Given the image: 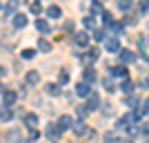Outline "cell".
<instances>
[{"instance_id": "1", "label": "cell", "mask_w": 149, "mask_h": 143, "mask_svg": "<svg viewBox=\"0 0 149 143\" xmlns=\"http://www.w3.org/2000/svg\"><path fill=\"white\" fill-rule=\"evenodd\" d=\"M45 137L49 139V141L58 143V141H60V137H62V132L58 130V125H56V123H49V125H45Z\"/></svg>"}, {"instance_id": "2", "label": "cell", "mask_w": 149, "mask_h": 143, "mask_svg": "<svg viewBox=\"0 0 149 143\" xmlns=\"http://www.w3.org/2000/svg\"><path fill=\"white\" fill-rule=\"evenodd\" d=\"M105 47H107L109 54H118V51H120V40L116 36H113V38H107V40H105Z\"/></svg>"}, {"instance_id": "3", "label": "cell", "mask_w": 149, "mask_h": 143, "mask_svg": "<svg viewBox=\"0 0 149 143\" xmlns=\"http://www.w3.org/2000/svg\"><path fill=\"white\" fill-rule=\"evenodd\" d=\"M58 130H60V132H65V130H69V128H71V125H74V118H71V116H69V114H62V116L60 118H58Z\"/></svg>"}, {"instance_id": "4", "label": "cell", "mask_w": 149, "mask_h": 143, "mask_svg": "<svg viewBox=\"0 0 149 143\" xmlns=\"http://www.w3.org/2000/svg\"><path fill=\"white\" fill-rule=\"evenodd\" d=\"M76 94L80 96V99H87L89 94H91V87H89V83H76Z\"/></svg>"}, {"instance_id": "5", "label": "cell", "mask_w": 149, "mask_h": 143, "mask_svg": "<svg viewBox=\"0 0 149 143\" xmlns=\"http://www.w3.org/2000/svg\"><path fill=\"white\" fill-rule=\"evenodd\" d=\"M45 92L49 94V96H60L62 94V85L60 83H47V85H45Z\"/></svg>"}, {"instance_id": "6", "label": "cell", "mask_w": 149, "mask_h": 143, "mask_svg": "<svg viewBox=\"0 0 149 143\" xmlns=\"http://www.w3.org/2000/svg\"><path fill=\"white\" fill-rule=\"evenodd\" d=\"M25 83L27 85H38V83H40V74H38L36 69H29L25 74Z\"/></svg>"}, {"instance_id": "7", "label": "cell", "mask_w": 149, "mask_h": 143, "mask_svg": "<svg viewBox=\"0 0 149 143\" xmlns=\"http://www.w3.org/2000/svg\"><path fill=\"white\" fill-rule=\"evenodd\" d=\"M11 23H13L16 29H22V27H27V16H25V13H13Z\"/></svg>"}, {"instance_id": "8", "label": "cell", "mask_w": 149, "mask_h": 143, "mask_svg": "<svg viewBox=\"0 0 149 143\" xmlns=\"http://www.w3.org/2000/svg\"><path fill=\"white\" fill-rule=\"evenodd\" d=\"M2 101H5V105H7V107H11L13 103L18 101V94L13 92V89H7V92L2 94Z\"/></svg>"}, {"instance_id": "9", "label": "cell", "mask_w": 149, "mask_h": 143, "mask_svg": "<svg viewBox=\"0 0 149 143\" xmlns=\"http://www.w3.org/2000/svg\"><path fill=\"white\" fill-rule=\"evenodd\" d=\"M87 99H89V103H87V110H89V112H93V110H98V107H100V96H98V94L91 92Z\"/></svg>"}, {"instance_id": "10", "label": "cell", "mask_w": 149, "mask_h": 143, "mask_svg": "<svg viewBox=\"0 0 149 143\" xmlns=\"http://www.w3.org/2000/svg\"><path fill=\"white\" fill-rule=\"evenodd\" d=\"M22 121H25V125H27V128H31V130H36V128H38V116H36L33 112L25 114V118H22Z\"/></svg>"}, {"instance_id": "11", "label": "cell", "mask_w": 149, "mask_h": 143, "mask_svg": "<svg viewBox=\"0 0 149 143\" xmlns=\"http://www.w3.org/2000/svg\"><path fill=\"white\" fill-rule=\"evenodd\" d=\"M118 56H120V61H123V63H134V61H136V54H134L131 49H120Z\"/></svg>"}, {"instance_id": "12", "label": "cell", "mask_w": 149, "mask_h": 143, "mask_svg": "<svg viewBox=\"0 0 149 143\" xmlns=\"http://www.w3.org/2000/svg\"><path fill=\"white\" fill-rule=\"evenodd\" d=\"M71 128H74V134H76V137H85V134H89L87 125L82 123V121H78V123H74V125H71Z\"/></svg>"}, {"instance_id": "13", "label": "cell", "mask_w": 149, "mask_h": 143, "mask_svg": "<svg viewBox=\"0 0 149 143\" xmlns=\"http://www.w3.org/2000/svg\"><path fill=\"white\" fill-rule=\"evenodd\" d=\"M62 16V9L58 5H49L47 7V18H60Z\"/></svg>"}, {"instance_id": "14", "label": "cell", "mask_w": 149, "mask_h": 143, "mask_svg": "<svg viewBox=\"0 0 149 143\" xmlns=\"http://www.w3.org/2000/svg\"><path fill=\"white\" fill-rule=\"evenodd\" d=\"M36 29L40 31V34H49V31H51V27H49V23H47V20L38 18V20H36Z\"/></svg>"}, {"instance_id": "15", "label": "cell", "mask_w": 149, "mask_h": 143, "mask_svg": "<svg viewBox=\"0 0 149 143\" xmlns=\"http://www.w3.org/2000/svg\"><path fill=\"white\" fill-rule=\"evenodd\" d=\"M96 58H98V51H87V54H82V56H80V61L85 63V65H91Z\"/></svg>"}, {"instance_id": "16", "label": "cell", "mask_w": 149, "mask_h": 143, "mask_svg": "<svg viewBox=\"0 0 149 143\" xmlns=\"http://www.w3.org/2000/svg\"><path fill=\"white\" fill-rule=\"evenodd\" d=\"M105 143H125L116 132H105Z\"/></svg>"}, {"instance_id": "17", "label": "cell", "mask_w": 149, "mask_h": 143, "mask_svg": "<svg viewBox=\"0 0 149 143\" xmlns=\"http://www.w3.org/2000/svg\"><path fill=\"white\" fill-rule=\"evenodd\" d=\"M87 43H89V34H87V31H80V34H76V45L85 47Z\"/></svg>"}, {"instance_id": "18", "label": "cell", "mask_w": 149, "mask_h": 143, "mask_svg": "<svg viewBox=\"0 0 149 143\" xmlns=\"http://www.w3.org/2000/svg\"><path fill=\"white\" fill-rule=\"evenodd\" d=\"M11 118H13V112H11V110H9V107H0V121H5V123H7V121H11Z\"/></svg>"}, {"instance_id": "19", "label": "cell", "mask_w": 149, "mask_h": 143, "mask_svg": "<svg viewBox=\"0 0 149 143\" xmlns=\"http://www.w3.org/2000/svg\"><path fill=\"white\" fill-rule=\"evenodd\" d=\"M111 74H113V76H118V78H127V67H125V65L111 67Z\"/></svg>"}, {"instance_id": "20", "label": "cell", "mask_w": 149, "mask_h": 143, "mask_svg": "<svg viewBox=\"0 0 149 143\" xmlns=\"http://www.w3.org/2000/svg\"><path fill=\"white\" fill-rule=\"evenodd\" d=\"M38 49L40 51H51V43L45 40V38H40V40H38Z\"/></svg>"}, {"instance_id": "21", "label": "cell", "mask_w": 149, "mask_h": 143, "mask_svg": "<svg viewBox=\"0 0 149 143\" xmlns=\"http://www.w3.org/2000/svg\"><path fill=\"white\" fill-rule=\"evenodd\" d=\"M93 81H96V72L91 67H87L85 69V83H93Z\"/></svg>"}, {"instance_id": "22", "label": "cell", "mask_w": 149, "mask_h": 143, "mask_svg": "<svg viewBox=\"0 0 149 143\" xmlns=\"http://www.w3.org/2000/svg\"><path fill=\"white\" fill-rule=\"evenodd\" d=\"M16 7H18V0H11V2H9V5L5 7L7 16H13V13H16Z\"/></svg>"}, {"instance_id": "23", "label": "cell", "mask_w": 149, "mask_h": 143, "mask_svg": "<svg viewBox=\"0 0 149 143\" xmlns=\"http://www.w3.org/2000/svg\"><path fill=\"white\" fill-rule=\"evenodd\" d=\"M120 89H123V92H134V83H131L129 78H125V81H123V87H120Z\"/></svg>"}, {"instance_id": "24", "label": "cell", "mask_w": 149, "mask_h": 143, "mask_svg": "<svg viewBox=\"0 0 149 143\" xmlns=\"http://www.w3.org/2000/svg\"><path fill=\"white\" fill-rule=\"evenodd\" d=\"M116 5H118V9H123V11H127V9H129V7H131V0H118Z\"/></svg>"}, {"instance_id": "25", "label": "cell", "mask_w": 149, "mask_h": 143, "mask_svg": "<svg viewBox=\"0 0 149 143\" xmlns=\"http://www.w3.org/2000/svg\"><path fill=\"white\" fill-rule=\"evenodd\" d=\"M58 83H60V85H67L69 83V74L67 72H60V74H58Z\"/></svg>"}, {"instance_id": "26", "label": "cell", "mask_w": 149, "mask_h": 143, "mask_svg": "<svg viewBox=\"0 0 149 143\" xmlns=\"http://www.w3.org/2000/svg\"><path fill=\"white\" fill-rule=\"evenodd\" d=\"M93 40H98V43H100V40H105V29H96V31H93Z\"/></svg>"}, {"instance_id": "27", "label": "cell", "mask_w": 149, "mask_h": 143, "mask_svg": "<svg viewBox=\"0 0 149 143\" xmlns=\"http://www.w3.org/2000/svg\"><path fill=\"white\" fill-rule=\"evenodd\" d=\"M102 85H105L107 89H109V92H116V85H113V81H111V78H105V81H102Z\"/></svg>"}, {"instance_id": "28", "label": "cell", "mask_w": 149, "mask_h": 143, "mask_svg": "<svg viewBox=\"0 0 149 143\" xmlns=\"http://www.w3.org/2000/svg\"><path fill=\"white\" fill-rule=\"evenodd\" d=\"M29 9H31V13H40V9H42V5H40V2H38V0H36V2H31V7H29Z\"/></svg>"}, {"instance_id": "29", "label": "cell", "mask_w": 149, "mask_h": 143, "mask_svg": "<svg viewBox=\"0 0 149 143\" xmlns=\"http://www.w3.org/2000/svg\"><path fill=\"white\" fill-rule=\"evenodd\" d=\"M76 112H78V116H80V118H85V116L89 114V110H87V105H80L78 110H76Z\"/></svg>"}, {"instance_id": "30", "label": "cell", "mask_w": 149, "mask_h": 143, "mask_svg": "<svg viewBox=\"0 0 149 143\" xmlns=\"http://www.w3.org/2000/svg\"><path fill=\"white\" fill-rule=\"evenodd\" d=\"M33 56H36V49H22V58L29 61V58H33Z\"/></svg>"}, {"instance_id": "31", "label": "cell", "mask_w": 149, "mask_h": 143, "mask_svg": "<svg viewBox=\"0 0 149 143\" xmlns=\"http://www.w3.org/2000/svg\"><path fill=\"white\" fill-rule=\"evenodd\" d=\"M102 23H105L107 27H109V25L113 23V20H111V13H109V11H105V13H102Z\"/></svg>"}, {"instance_id": "32", "label": "cell", "mask_w": 149, "mask_h": 143, "mask_svg": "<svg viewBox=\"0 0 149 143\" xmlns=\"http://www.w3.org/2000/svg\"><path fill=\"white\" fill-rule=\"evenodd\" d=\"M82 23H85V27H96V20H93V16H87Z\"/></svg>"}, {"instance_id": "33", "label": "cell", "mask_w": 149, "mask_h": 143, "mask_svg": "<svg viewBox=\"0 0 149 143\" xmlns=\"http://www.w3.org/2000/svg\"><path fill=\"white\" fill-rule=\"evenodd\" d=\"M138 112H140V114H149V99H147V101L143 103V107H140Z\"/></svg>"}, {"instance_id": "34", "label": "cell", "mask_w": 149, "mask_h": 143, "mask_svg": "<svg viewBox=\"0 0 149 143\" xmlns=\"http://www.w3.org/2000/svg\"><path fill=\"white\" fill-rule=\"evenodd\" d=\"M136 16H127V20H125V23H127V25H131V23H134V25H136Z\"/></svg>"}, {"instance_id": "35", "label": "cell", "mask_w": 149, "mask_h": 143, "mask_svg": "<svg viewBox=\"0 0 149 143\" xmlns=\"http://www.w3.org/2000/svg\"><path fill=\"white\" fill-rule=\"evenodd\" d=\"M91 9H93V11H102V7H100V2H93V5H91Z\"/></svg>"}, {"instance_id": "36", "label": "cell", "mask_w": 149, "mask_h": 143, "mask_svg": "<svg viewBox=\"0 0 149 143\" xmlns=\"http://www.w3.org/2000/svg\"><path fill=\"white\" fill-rule=\"evenodd\" d=\"M65 29L71 31V29H74V23H71V20H67V23H65Z\"/></svg>"}, {"instance_id": "37", "label": "cell", "mask_w": 149, "mask_h": 143, "mask_svg": "<svg viewBox=\"0 0 149 143\" xmlns=\"http://www.w3.org/2000/svg\"><path fill=\"white\" fill-rule=\"evenodd\" d=\"M147 85H149V78H147Z\"/></svg>"}]
</instances>
